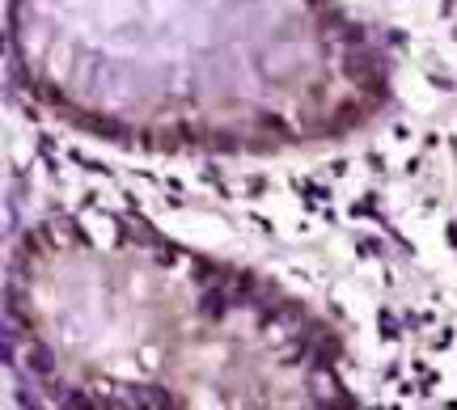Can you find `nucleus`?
I'll use <instances>...</instances> for the list:
<instances>
[{
	"mask_svg": "<svg viewBox=\"0 0 457 410\" xmlns=\"http://www.w3.org/2000/svg\"><path fill=\"white\" fill-rule=\"evenodd\" d=\"M4 55L38 115L145 157L305 152L394 102L390 47L343 0H9Z\"/></svg>",
	"mask_w": 457,
	"mask_h": 410,
	"instance_id": "nucleus-1",
	"label": "nucleus"
},
{
	"mask_svg": "<svg viewBox=\"0 0 457 410\" xmlns=\"http://www.w3.org/2000/svg\"><path fill=\"white\" fill-rule=\"evenodd\" d=\"M4 373L30 406H352L322 313L128 216L60 212L9 242Z\"/></svg>",
	"mask_w": 457,
	"mask_h": 410,
	"instance_id": "nucleus-2",
	"label": "nucleus"
}]
</instances>
